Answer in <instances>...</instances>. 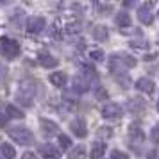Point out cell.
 Instances as JSON below:
<instances>
[{
    "label": "cell",
    "mask_w": 159,
    "mask_h": 159,
    "mask_svg": "<svg viewBox=\"0 0 159 159\" xmlns=\"http://www.w3.org/2000/svg\"><path fill=\"white\" fill-rule=\"evenodd\" d=\"M89 88H91V77H89V75H86V73L75 75V79H73V89H75L77 93H86Z\"/></svg>",
    "instance_id": "cell-5"
},
{
    "label": "cell",
    "mask_w": 159,
    "mask_h": 159,
    "mask_svg": "<svg viewBox=\"0 0 159 159\" xmlns=\"http://www.w3.org/2000/svg\"><path fill=\"white\" fill-rule=\"evenodd\" d=\"M39 125H41V132L45 136H52L57 132V123L52 122V120H47V118H41L39 120Z\"/></svg>",
    "instance_id": "cell-12"
},
{
    "label": "cell",
    "mask_w": 159,
    "mask_h": 159,
    "mask_svg": "<svg viewBox=\"0 0 159 159\" xmlns=\"http://www.w3.org/2000/svg\"><path fill=\"white\" fill-rule=\"evenodd\" d=\"M115 22L118 27H129L130 25V16L127 15V13H118L115 18Z\"/></svg>",
    "instance_id": "cell-20"
},
{
    "label": "cell",
    "mask_w": 159,
    "mask_h": 159,
    "mask_svg": "<svg viewBox=\"0 0 159 159\" xmlns=\"http://www.w3.org/2000/svg\"><path fill=\"white\" fill-rule=\"evenodd\" d=\"M38 61H39V65L43 66V68H54V66H57V59L45 50L38 54Z\"/></svg>",
    "instance_id": "cell-11"
},
{
    "label": "cell",
    "mask_w": 159,
    "mask_h": 159,
    "mask_svg": "<svg viewBox=\"0 0 159 159\" xmlns=\"http://www.w3.org/2000/svg\"><path fill=\"white\" fill-rule=\"evenodd\" d=\"M36 95H38V82L32 79H27V80H23L22 84H20V88H18L16 100H18V104H22L25 107H30L34 104Z\"/></svg>",
    "instance_id": "cell-1"
},
{
    "label": "cell",
    "mask_w": 159,
    "mask_h": 159,
    "mask_svg": "<svg viewBox=\"0 0 159 159\" xmlns=\"http://www.w3.org/2000/svg\"><path fill=\"white\" fill-rule=\"evenodd\" d=\"M111 159H129V156L122 150H113L111 152Z\"/></svg>",
    "instance_id": "cell-29"
},
{
    "label": "cell",
    "mask_w": 159,
    "mask_h": 159,
    "mask_svg": "<svg viewBox=\"0 0 159 159\" xmlns=\"http://www.w3.org/2000/svg\"><path fill=\"white\" fill-rule=\"evenodd\" d=\"M157 109H159V104H157Z\"/></svg>",
    "instance_id": "cell-36"
},
{
    "label": "cell",
    "mask_w": 159,
    "mask_h": 159,
    "mask_svg": "<svg viewBox=\"0 0 159 159\" xmlns=\"http://www.w3.org/2000/svg\"><path fill=\"white\" fill-rule=\"evenodd\" d=\"M22 159H36V156H34L32 152H25V154L22 156Z\"/></svg>",
    "instance_id": "cell-34"
},
{
    "label": "cell",
    "mask_w": 159,
    "mask_h": 159,
    "mask_svg": "<svg viewBox=\"0 0 159 159\" xmlns=\"http://www.w3.org/2000/svg\"><path fill=\"white\" fill-rule=\"evenodd\" d=\"M59 147H61V150H68L70 147H72V139L66 136V134H59Z\"/></svg>",
    "instance_id": "cell-24"
},
{
    "label": "cell",
    "mask_w": 159,
    "mask_h": 159,
    "mask_svg": "<svg viewBox=\"0 0 159 159\" xmlns=\"http://www.w3.org/2000/svg\"><path fill=\"white\" fill-rule=\"evenodd\" d=\"M89 57L93 59V61H102L104 59V52L100 48H91L89 50Z\"/></svg>",
    "instance_id": "cell-25"
},
{
    "label": "cell",
    "mask_w": 159,
    "mask_h": 159,
    "mask_svg": "<svg viewBox=\"0 0 159 159\" xmlns=\"http://www.w3.org/2000/svg\"><path fill=\"white\" fill-rule=\"evenodd\" d=\"M2 154L6 156V159H15L16 157L15 148H13L9 143H2Z\"/></svg>",
    "instance_id": "cell-21"
},
{
    "label": "cell",
    "mask_w": 159,
    "mask_h": 159,
    "mask_svg": "<svg viewBox=\"0 0 159 159\" xmlns=\"http://www.w3.org/2000/svg\"><path fill=\"white\" fill-rule=\"evenodd\" d=\"M68 159H86V148H84L82 145L72 148L70 154H68Z\"/></svg>",
    "instance_id": "cell-17"
},
{
    "label": "cell",
    "mask_w": 159,
    "mask_h": 159,
    "mask_svg": "<svg viewBox=\"0 0 159 159\" xmlns=\"http://www.w3.org/2000/svg\"><path fill=\"white\" fill-rule=\"evenodd\" d=\"M134 86H136L139 91H143V93H148V95L154 91V82H152L150 79H147V77H141V79H138Z\"/></svg>",
    "instance_id": "cell-13"
},
{
    "label": "cell",
    "mask_w": 159,
    "mask_h": 159,
    "mask_svg": "<svg viewBox=\"0 0 159 159\" xmlns=\"http://www.w3.org/2000/svg\"><path fill=\"white\" fill-rule=\"evenodd\" d=\"M0 54L6 59H16L20 54V43H16L15 39L7 36L0 38Z\"/></svg>",
    "instance_id": "cell-3"
},
{
    "label": "cell",
    "mask_w": 159,
    "mask_h": 159,
    "mask_svg": "<svg viewBox=\"0 0 159 159\" xmlns=\"http://www.w3.org/2000/svg\"><path fill=\"white\" fill-rule=\"evenodd\" d=\"M106 152V145L104 143H93L91 145V150H89V157L91 159H100Z\"/></svg>",
    "instance_id": "cell-16"
},
{
    "label": "cell",
    "mask_w": 159,
    "mask_h": 159,
    "mask_svg": "<svg viewBox=\"0 0 159 159\" xmlns=\"http://www.w3.org/2000/svg\"><path fill=\"white\" fill-rule=\"evenodd\" d=\"M145 109H147V100L139 98V97H134L127 102V111H130L132 115H143Z\"/></svg>",
    "instance_id": "cell-6"
},
{
    "label": "cell",
    "mask_w": 159,
    "mask_h": 159,
    "mask_svg": "<svg viewBox=\"0 0 159 159\" xmlns=\"http://www.w3.org/2000/svg\"><path fill=\"white\" fill-rule=\"evenodd\" d=\"M107 29L106 27H102V25H98V27H95L93 29V38L97 39V41H106L107 39Z\"/></svg>",
    "instance_id": "cell-18"
},
{
    "label": "cell",
    "mask_w": 159,
    "mask_h": 159,
    "mask_svg": "<svg viewBox=\"0 0 159 159\" xmlns=\"http://www.w3.org/2000/svg\"><path fill=\"white\" fill-rule=\"evenodd\" d=\"M9 138L15 141V143H20V145H30L34 141V134L30 132L29 127H20V125H16V127H11L9 129Z\"/></svg>",
    "instance_id": "cell-2"
},
{
    "label": "cell",
    "mask_w": 159,
    "mask_h": 159,
    "mask_svg": "<svg viewBox=\"0 0 159 159\" xmlns=\"http://www.w3.org/2000/svg\"><path fill=\"white\" fill-rule=\"evenodd\" d=\"M130 47L132 48H148V43H145V41H132Z\"/></svg>",
    "instance_id": "cell-31"
},
{
    "label": "cell",
    "mask_w": 159,
    "mask_h": 159,
    "mask_svg": "<svg viewBox=\"0 0 159 159\" xmlns=\"http://www.w3.org/2000/svg\"><path fill=\"white\" fill-rule=\"evenodd\" d=\"M116 59L120 63H123L127 68H134L136 66V59L132 57V56H129V54H120V56H116Z\"/></svg>",
    "instance_id": "cell-19"
},
{
    "label": "cell",
    "mask_w": 159,
    "mask_h": 159,
    "mask_svg": "<svg viewBox=\"0 0 159 159\" xmlns=\"http://www.w3.org/2000/svg\"><path fill=\"white\" fill-rule=\"evenodd\" d=\"M0 72H4V68H2V66H0Z\"/></svg>",
    "instance_id": "cell-35"
},
{
    "label": "cell",
    "mask_w": 159,
    "mask_h": 159,
    "mask_svg": "<svg viewBox=\"0 0 159 159\" xmlns=\"http://www.w3.org/2000/svg\"><path fill=\"white\" fill-rule=\"evenodd\" d=\"M122 115H123L122 106H118L115 102H107V104L102 107V116H104L106 120H118V118H122Z\"/></svg>",
    "instance_id": "cell-4"
},
{
    "label": "cell",
    "mask_w": 159,
    "mask_h": 159,
    "mask_svg": "<svg viewBox=\"0 0 159 159\" xmlns=\"http://www.w3.org/2000/svg\"><path fill=\"white\" fill-rule=\"evenodd\" d=\"M150 138H152V141H154V143H159V125H154V127H152Z\"/></svg>",
    "instance_id": "cell-30"
},
{
    "label": "cell",
    "mask_w": 159,
    "mask_h": 159,
    "mask_svg": "<svg viewBox=\"0 0 159 159\" xmlns=\"http://www.w3.org/2000/svg\"><path fill=\"white\" fill-rule=\"evenodd\" d=\"M38 152H39V156L45 157V159H59V150L50 143L41 145V147L38 148Z\"/></svg>",
    "instance_id": "cell-10"
},
{
    "label": "cell",
    "mask_w": 159,
    "mask_h": 159,
    "mask_svg": "<svg viewBox=\"0 0 159 159\" xmlns=\"http://www.w3.org/2000/svg\"><path fill=\"white\" fill-rule=\"evenodd\" d=\"M66 80H68V75H66L65 72H54V73H50V82L54 84V86L63 88V86H66Z\"/></svg>",
    "instance_id": "cell-15"
},
{
    "label": "cell",
    "mask_w": 159,
    "mask_h": 159,
    "mask_svg": "<svg viewBox=\"0 0 159 159\" xmlns=\"http://www.w3.org/2000/svg\"><path fill=\"white\" fill-rule=\"evenodd\" d=\"M138 18H139V22L143 23V25H150L154 22V15L150 13V9L145 7V6L138 9Z\"/></svg>",
    "instance_id": "cell-14"
},
{
    "label": "cell",
    "mask_w": 159,
    "mask_h": 159,
    "mask_svg": "<svg viewBox=\"0 0 159 159\" xmlns=\"http://www.w3.org/2000/svg\"><path fill=\"white\" fill-rule=\"evenodd\" d=\"M116 80H118V82L122 84V88H123V89H127V88L130 86V79L127 77V75H122V73H120V75L116 77Z\"/></svg>",
    "instance_id": "cell-27"
},
{
    "label": "cell",
    "mask_w": 159,
    "mask_h": 159,
    "mask_svg": "<svg viewBox=\"0 0 159 159\" xmlns=\"http://www.w3.org/2000/svg\"><path fill=\"white\" fill-rule=\"evenodd\" d=\"M66 32H68V34H75V32H79L80 30V23L79 22H73V23H68V25H66Z\"/></svg>",
    "instance_id": "cell-26"
},
{
    "label": "cell",
    "mask_w": 159,
    "mask_h": 159,
    "mask_svg": "<svg viewBox=\"0 0 159 159\" xmlns=\"http://www.w3.org/2000/svg\"><path fill=\"white\" fill-rule=\"evenodd\" d=\"M98 136H100V138H111V136H113L111 127H100V129H98Z\"/></svg>",
    "instance_id": "cell-28"
},
{
    "label": "cell",
    "mask_w": 159,
    "mask_h": 159,
    "mask_svg": "<svg viewBox=\"0 0 159 159\" xmlns=\"http://www.w3.org/2000/svg\"><path fill=\"white\" fill-rule=\"evenodd\" d=\"M6 123H7V116L4 113H0V127H6Z\"/></svg>",
    "instance_id": "cell-32"
},
{
    "label": "cell",
    "mask_w": 159,
    "mask_h": 159,
    "mask_svg": "<svg viewBox=\"0 0 159 159\" xmlns=\"http://www.w3.org/2000/svg\"><path fill=\"white\" fill-rule=\"evenodd\" d=\"M6 111H7V115L11 116V118H23V116H25L22 111L16 107V106H13V104H9L7 107H6Z\"/></svg>",
    "instance_id": "cell-22"
},
{
    "label": "cell",
    "mask_w": 159,
    "mask_h": 159,
    "mask_svg": "<svg viewBox=\"0 0 159 159\" xmlns=\"http://www.w3.org/2000/svg\"><path fill=\"white\" fill-rule=\"evenodd\" d=\"M45 18L43 16H32L29 18V22H27V30H29L30 34H38V32H41L45 29Z\"/></svg>",
    "instance_id": "cell-8"
},
{
    "label": "cell",
    "mask_w": 159,
    "mask_h": 159,
    "mask_svg": "<svg viewBox=\"0 0 159 159\" xmlns=\"http://www.w3.org/2000/svg\"><path fill=\"white\" fill-rule=\"evenodd\" d=\"M129 139L136 145H141L145 141V132L141 130V127L138 123H132L129 127Z\"/></svg>",
    "instance_id": "cell-9"
},
{
    "label": "cell",
    "mask_w": 159,
    "mask_h": 159,
    "mask_svg": "<svg viewBox=\"0 0 159 159\" xmlns=\"http://www.w3.org/2000/svg\"><path fill=\"white\" fill-rule=\"evenodd\" d=\"M147 157H148V159H159V154L156 150H150L148 154H147Z\"/></svg>",
    "instance_id": "cell-33"
},
{
    "label": "cell",
    "mask_w": 159,
    "mask_h": 159,
    "mask_svg": "<svg viewBox=\"0 0 159 159\" xmlns=\"http://www.w3.org/2000/svg\"><path fill=\"white\" fill-rule=\"evenodd\" d=\"M70 129H72V132L77 138H86V134H88L86 122H84V118H80V116L70 122Z\"/></svg>",
    "instance_id": "cell-7"
},
{
    "label": "cell",
    "mask_w": 159,
    "mask_h": 159,
    "mask_svg": "<svg viewBox=\"0 0 159 159\" xmlns=\"http://www.w3.org/2000/svg\"><path fill=\"white\" fill-rule=\"evenodd\" d=\"M95 98H97V100H107V98H109L107 89H106V88H102V86H97V88H95Z\"/></svg>",
    "instance_id": "cell-23"
}]
</instances>
